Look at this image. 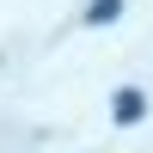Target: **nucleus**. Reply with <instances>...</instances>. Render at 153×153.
<instances>
[{
    "label": "nucleus",
    "mask_w": 153,
    "mask_h": 153,
    "mask_svg": "<svg viewBox=\"0 0 153 153\" xmlns=\"http://www.w3.org/2000/svg\"><path fill=\"white\" fill-rule=\"evenodd\" d=\"M110 110H117V123H141V117H147V110H141V92H117Z\"/></svg>",
    "instance_id": "obj_1"
},
{
    "label": "nucleus",
    "mask_w": 153,
    "mask_h": 153,
    "mask_svg": "<svg viewBox=\"0 0 153 153\" xmlns=\"http://www.w3.org/2000/svg\"><path fill=\"white\" fill-rule=\"evenodd\" d=\"M117 12H123V0H92V12H86V19H92V25H110Z\"/></svg>",
    "instance_id": "obj_2"
}]
</instances>
